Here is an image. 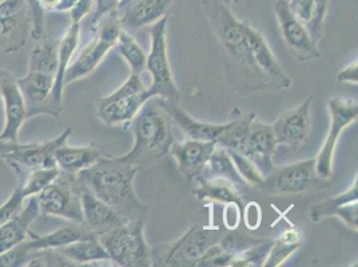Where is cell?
Wrapping results in <instances>:
<instances>
[{
  "label": "cell",
  "mask_w": 358,
  "mask_h": 267,
  "mask_svg": "<svg viewBox=\"0 0 358 267\" xmlns=\"http://www.w3.org/2000/svg\"><path fill=\"white\" fill-rule=\"evenodd\" d=\"M139 167L122 157H101L87 168L75 174L79 190L95 195L114 208L124 222L145 218L148 208L136 196L134 179Z\"/></svg>",
  "instance_id": "obj_1"
},
{
  "label": "cell",
  "mask_w": 358,
  "mask_h": 267,
  "mask_svg": "<svg viewBox=\"0 0 358 267\" xmlns=\"http://www.w3.org/2000/svg\"><path fill=\"white\" fill-rule=\"evenodd\" d=\"M170 117L158 102L142 106L131 120L134 131V147L122 158L136 164L139 170L164 157L174 142Z\"/></svg>",
  "instance_id": "obj_2"
},
{
  "label": "cell",
  "mask_w": 358,
  "mask_h": 267,
  "mask_svg": "<svg viewBox=\"0 0 358 267\" xmlns=\"http://www.w3.org/2000/svg\"><path fill=\"white\" fill-rule=\"evenodd\" d=\"M96 236L117 266H152L151 249L145 239V218L123 223Z\"/></svg>",
  "instance_id": "obj_3"
},
{
  "label": "cell",
  "mask_w": 358,
  "mask_h": 267,
  "mask_svg": "<svg viewBox=\"0 0 358 267\" xmlns=\"http://www.w3.org/2000/svg\"><path fill=\"white\" fill-rule=\"evenodd\" d=\"M224 230L218 227L193 226L170 245L151 249L154 266H195L210 246L220 243Z\"/></svg>",
  "instance_id": "obj_4"
},
{
  "label": "cell",
  "mask_w": 358,
  "mask_h": 267,
  "mask_svg": "<svg viewBox=\"0 0 358 267\" xmlns=\"http://www.w3.org/2000/svg\"><path fill=\"white\" fill-rule=\"evenodd\" d=\"M202 8L227 55L253 74L249 47L245 38V22L233 15L224 0H202Z\"/></svg>",
  "instance_id": "obj_5"
},
{
  "label": "cell",
  "mask_w": 358,
  "mask_h": 267,
  "mask_svg": "<svg viewBox=\"0 0 358 267\" xmlns=\"http://www.w3.org/2000/svg\"><path fill=\"white\" fill-rule=\"evenodd\" d=\"M120 26L122 24L120 17L115 10L101 17V20L95 26L98 35L80 51L78 58L67 67L63 80L64 87L96 70L101 62L105 59L107 52L114 48L122 30Z\"/></svg>",
  "instance_id": "obj_6"
},
{
  "label": "cell",
  "mask_w": 358,
  "mask_h": 267,
  "mask_svg": "<svg viewBox=\"0 0 358 267\" xmlns=\"http://www.w3.org/2000/svg\"><path fill=\"white\" fill-rule=\"evenodd\" d=\"M169 15L161 17L151 27V50L146 58V68L152 78V85L148 89L151 98H162L173 103L179 101V91L174 83L171 68L167 58V29Z\"/></svg>",
  "instance_id": "obj_7"
},
{
  "label": "cell",
  "mask_w": 358,
  "mask_h": 267,
  "mask_svg": "<svg viewBox=\"0 0 358 267\" xmlns=\"http://www.w3.org/2000/svg\"><path fill=\"white\" fill-rule=\"evenodd\" d=\"M36 198L42 215L83 223L80 190L73 174L60 171L59 175L38 194Z\"/></svg>",
  "instance_id": "obj_8"
},
{
  "label": "cell",
  "mask_w": 358,
  "mask_h": 267,
  "mask_svg": "<svg viewBox=\"0 0 358 267\" xmlns=\"http://www.w3.org/2000/svg\"><path fill=\"white\" fill-rule=\"evenodd\" d=\"M329 115H330V129L328 136L317 154L315 173L318 178L329 179L333 174V158L336 146L345 129H348L355 120H357L358 103L355 99L345 98H331L328 102Z\"/></svg>",
  "instance_id": "obj_9"
},
{
  "label": "cell",
  "mask_w": 358,
  "mask_h": 267,
  "mask_svg": "<svg viewBox=\"0 0 358 267\" xmlns=\"http://www.w3.org/2000/svg\"><path fill=\"white\" fill-rule=\"evenodd\" d=\"M71 134L73 129L69 127L59 136L42 143H19V140H0V159L6 161L7 164L13 162L19 164L27 170L58 167L55 164L54 154L59 146L67 143V139Z\"/></svg>",
  "instance_id": "obj_10"
},
{
  "label": "cell",
  "mask_w": 358,
  "mask_h": 267,
  "mask_svg": "<svg viewBox=\"0 0 358 267\" xmlns=\"http://www.w3.org/2000/svg\"><path fill=\"white\" fill-rule=\"evenodd\" d=\"M245 38L249 47V57L253 74L259 78L265 89H284L292 86V79L275 59L264 36L245 23Z\"/></svg>",
  "instance_id": "obj_11"
},
{
  "label": "cell",
  "mask_w": 358,
  "mask_h": 267,
  "mask_svg": "<svg viewBox=\"0 0 358 267\" xmlns=\"http://www.w3.org/2000/svg\"><path fill=\"white\" fill-rule=\"evenodd\" d=\"M322 180L315 173V161L306 159L280 168L274 167L258 187L274 195L301 194L313 189L314 186H321Z\"/></svg>",
  "instance_id": "obj_12"
},
{
  "label": "cell",
  "mask_w": 358,
  "mask_h": 267,
  "mask_svg": "<svg viewBox=\"0 0 358 267\" xmlns=\"http://www.w3.org/2000/svg\"><path fill=\"white\" fill-rule=\"evenodd\" d=\"M273 11L277 16L278 26L285 43L299 62H312L321 58V52L310 36L309 31L289 8L286 0H277Z\"/></svg>",
  "instance_id": "obj_13"
},
{
  "label": "cell",
  "mask_w": 358,
  "mask_h": 267,
  "mask_svg": "<svg viewBox=\"0 0 358 267\" xmlns=\"http://www.w3.org/2000/svg\"><path fill=\"white\" fill-rule=\"evenodd\" d=\"M312 103L313 96L310 95L271 124L277 145L297 151L308 143L312 131Z\"/></svg>",
  "instance_id": "obj_14"
},
{
  "label": "cell",
  "mask_w": 358,
  "mask_h": 267,
  "mask_svg": "<svg viewBox=\"0 0 358 267\" xmlns=\"http://www.w3.org/2000/svg\"><path fill=\"white\" fill-rule=\"evenodd\" d=\"M0 96L4 106V129L0 140H19V131L27 120V106L17 86V78L0 68Z\"/></svg>",
  "instance_id": "obj_15"
},
{
  "label": "cell",
  "mask_w": 358,
  "mask_h": 267,
  "mask_svg": "<svg viewBox=\"0 0 358 267\" xmlns=\"http://www.w3.org/2000/svg\"><path fill=\"white\" fill-rule=\"evenodd\" d=\"M54 82L55 75L41 71H29L23 78H17V86L27 106V118L41 114L59 117L60 111L51 101Z\"/></svg>",
  "instance_id": "obj_16"
},
{
  "label": "cell",
  "mask_w": 358,
  "mask_h": 267,
  "mask_svg": "<svg viewBox=\"0 0 358 267\" xmlns=\"http://www.w3.org/2000/svg\"><path fill=\"white\" fill-rule=\"evenodd\" d=\"M277 146L278 145L271 124L264 123L255 117L250 124L249 135L241 154L249 158L264 175V178H266L274 170L273 155Z\"/></svg>",
  "instance_id": "obj_17"
},
{
  "label": "cell",
  "mask_w": 358,
  "mask_h": 267,
  "mask_svg": "<svg viewBox=\"0 0 358 267\" xmlns=\"http://www.w3.org/2000/svg\"><path fill=\"white\" fill-rule=\"evenodd\" d=\"M214 149V142L186 139L183 142H173L169 152L177 159L182 177L187 180H198L203 175Z\"/></svg>",
  "instance_id": "obj_18"
},
{
  "label": "cell",
  "mask_w": 358,
  "mask_h": 267,
  "mask_svg": "<svg viewBox=\"0 0 358 267\" xmlns=\"http://www.w3.org/2000/svg\"><path fill=\"white\" fill-rule=\"evenodd\" d=\"M358 185L357 178L353 185L337 196L329 198L315 203L310 208V219L312 222H320L327 217H340L352 230L357 231L358 210H357Z\"/></svg>",
  "instance_id": "obj_19"
},
{
  "label": "cell",
  "mask_w": 358,
  "mask_h": 267,
  "mask_svg": "<svg viewBox=\"0 0 358 267\" xmlns=\"http://www.w3.org/2000/svg\"><path fill=\"white\" fill-rule=\"evenodd\" d=\"M174 0H131L118 7L115 11L120 24L133 30L151 26L167 15Z\"/></svg>",
  "instance_id": "obj_20"
},
{
  "label": "cell",
  "mask_w": 358,
  "mask_h": 267,
  "mask_svg": "<svg viewBox=\"0 0 358 267\" xmlns=\"http://www.w3.org/2000/svg\"><path fill=\"white\" fill-rule=\"evenodd\" d=\"M149 99L151 96L148 89L115 99L103 96L98 101V118L107 126L131 123L138 111Z\"/></svg>",
  "instance_id": "obj_21"
},
{
  "label": "cell",
  "mask_w": 358,
  "mask_h": 267,
  "mask_svg": "<svg viewBox=\"0 0 358 267\" xmlns=\"http://www.w3.org/2000/svg\"><path fill=\"white\" fill-rule=\"evenodd\" d=\"M27 203L13 218L0 226V252L29 239L32 223L41 215L36 195L26 199Z\"/></svg>",
  "instance_id": "obj_22"
},
{
  "label": "cell",
  "mask_w": 358,
  "mask_h": 267,
  "mask_svg": "<svg viewBox=\"0 0 358 267\" xmlns=\"http://www.w3.org/2000/svg\"><path fill=\"white\" fill-rule=\"evenodd\" d=\"M157 102L167 113L170 119L176 122V124L180 127V130L187 135L189 139L205 140V142H217L218 138L222 135L226 129V124H211L203 123L199 120L192 118L186 111L179 108L178 106L170 101L158 98Z\"/></svg>",
  "instance_id": "obj_23"
},
{
  "label": "cell",
  "mask_w": 358,
  "mask_h": 267,
  "mask_svg": "<svg viewBox=\"0 0 358 267\" xmlns=\"http://www.w3.org/2000/svg\"><path fill=\"white\" fill-rule=\"evenodd\" d=\"M80 203L83 224L95 234L105 233L126 223L114 208L86 190H80Z\"/></svg>",
  "instance_id": "obj_24"
},
{
  "label": "cell",
  "mask_w": 358,
  "mask_h": 267,
  "mask_svg": "<svg viewBox=\"0 0 358 267\" xmlns=\"http://www.w3.org/2000/svg\"><path fill=\"white\" fill-rule=\"evenodd\" d=\"M79 35H80V23H71L70 29L60 39L57 51H58V64L55 73V82L54 89L51 94V101L55 108L62 113L63 104V89H64V74L67 67L70 66L71 58L74 57L75 51L79 45Z\"/></svg>",
  "instance_id": "obj_25"
},
{
  "label": "cell",
  "mask_w": 358,
  "mask_h": 267,
  "mask_svg": "<svg viewBox=\"0 0 358 267\" xmlns=\"http://www.w3.org/2000/svg\"><path fill=\"white\" fill-rule=\"evenodd\" d=\"M94 234L95 233L90 231L83 223L71 222L45 236H38L31 230L27 243L31 252L43 250V249H59L76 240L86 239Z\"/></svg>",
  "instance_id": "obj_26"
},
{
  "label": "cell",
  "mask_w": 358,
  "mask_h": 267,
  "mask_svg": "<svg viewBox=\"0 0 358 267\" xmlns=\"http://www.w3.org/2000/svg\"><path fill=\"white\" fill-rule=\"evenodd\" d=\"M101 157L102 151L95 143L82 147H73L64 143L59 146L54 154L55 164L60 171L73 175L95 164Z\"/></svg>",
  "instance_id": "obj_27"
},
{
  "label": "cell",
  "mask_w": 358,
  "mask_h": 267,
  "mask_svg": "<svg viewBox=\"0 0 358 267\" xmlns=\"http://www.w3.org/2000/svg\"><path fill=\"white\" fill-rule=\"evenodd\" d=\"M57 250L60 254H63L67 259H70L75 266L89 265L91 262H101V261L111 262L110 255L106 252L105 247L102 246L96 234L86 239L76 240L70 245H66Z\"/></svg>",
  "instance_id": "obj_28"
},
{
  "label": "cell",
  "mask_w": 358,
  "mask_h": 267,
  "mask_svg": "<svg viewBox=\"0 0 358 267\" xmlns=\"http://www.w3.org/2000/svg\"><path fill=\"white\" fill-rule=\"evenodd\" d=\"M198 182L199 186L194 194L199 201H214L243 208L242 196L234 183L221 178H199Z\"/></svg>",
  "instance_id": "obj_29"
},
{
  "label": "cell",
  "mask_w": 358,
  "mask_h": 267,
  "mask_svg": "<svg viewBox=\"0 0 358 267\" xmlns=\"http://www.w3.org/2000/svg\"><path fill=\"white\" fill-rule=\"evenodd\" d=\"M201 178H221L226 179L236 186H246L245 182L239 177L238 171L234 166V162L227 150L215 146L210 157L205 173Z\"/></svg>",
  "instance_id": "obj_30"
},
{
  "label": "cell",
  "mask_w": 358,
  "mask_h": 267,
  "mask_svg": "<svg viewBox=\"0 0 358 267\" xmlns=\"http://www.w3.org/2000/svg\"><path fill=\"white\" fill-rule=\"evenodd\" d=\"M254 118H255V114L253 113L238 114L237 118L233 119L226 124V129L222 135L218 138V140L215 142V146L227 150H236L241 152L246 143L250 124Z\"/></svg>",
  "instance_id": "obj_31"
},
{
  "label": "cell",
  "mask_w": 358,
  "mask_h": 267,
  "mask_svg": "<svg viewBox=\"0 0 358 267\" xmlns=\"http://www.w3.org/2000/svg\"><path fill=\"white\" fill-rule=\"evenodd\" d=\"M57 47L58 45L48 41L47 38L38 41V45L31 50L29 71H41V73L55 75L57 64H58Z\"/></svg>",
  "instance_id": "obj_32"
},
{
  "label": "cell",
  "mask_w": 358,
  "mask_h": 267,
  "mask_svg": "<svg viewBox=\"0 0 358 267\" xmlns=\"http://www.w3.org/2000/svg\"><path fill=\"white\" fill-rule=\"evenodd\" d=\"M114 48L118 51L120 57L127 62L129 67L131 68V74L141 75L143 73V70L146 68L148 55L129 32L120 30Z\"/></svg>",
  "instance_id": "obj_33"
},
{
  "label": "cell",
  "mask_w": 358,
  "mask_h": 267,
  "mask_svg": "<svg viewBox=\"0 0 358 267\" xmlns=\"http://www.w3.org/2000/svg\"><path fill=\"white\" fill-rule=\"evenodd\" d=\"M301 247L299 234L296 230H287L277 240H273L264 266H281L285 261Z\"/></svg>",
  "instance_id": "obj_34"
},
{
  "label": "cell",
  "mask_w": 358,
  "mask_h": 267,
  "mask_svg": "<svg viewBox=\"0 0 358 267\" xmlns=\"http://www.w3.org/2000/svg\"><path fill=\"white\" fill-rule=\"evenodd\" d=\"M227 151H229V154L234 162V166L238 171L239 177L245 182V185L252 186V187H258L265 178L259 173V170L255 167V164L249 158H246L245 155H242L236 150H227Z\"/></svg>",
  "instance_id": "obj_35"
},
{
  "label": "cell",
  "mask_w": 358,
  "mask_h": 267,
  "mask_svg": "<svg viewBox=\"0 0 358 267\" xmlns=\"http://www.w3.org/2000/svg\"><path fill=\"white\" fill-rule=\"evenodd\" d=\"M262 240L264 239L261 238L248 237L243 233L230 230V231H224V236L220 240V245L234 258L236 255L249 250L250 247L261 243Z\"/></svg>",
  "instance_id": "obj_36"
},
{
  "label": "cell",
  "mask_w": 358,
  "mask_h": 267,
  "mask_svg": "<svg viewBox=\"0 0 358 267\" xmlns=\"http://www.w3.org/2000/svg\"><path fill=\"white\" fill-rule=\"evenodd\" d=\"M273 240L264 239L261 243L250 247L249 250L236 255L231 259L230 266L233 267H249V266H264V262L266 259L268 249L271 246Z\"/></svg>",
  "instance_id": "obj_37"
},
{
  "label": "cell",
  "mask_w": 358,
  "mask_h": 267,
  "mask_svg": "<svg viewBox=\"0 0 358 267\" xmlns=\"http://www.w3.org/2000/svg\"><path fill=\"white\" fill-rule=\"evenodd\" d=\"M70 267L74 264L67 259L57 249L32 250L27 262V267Z\"/></svg>",
  "instance_id": "obj_38"
},
{
  "label": "cell",
  "mask_w": 358,
  "mask_h": 267,
  "mask_svg": "<svg viewBox=\"0 0 358 267\" xmlns=\"http://www.w3.org/2000/svg\"><path fill=\"white\" fill-rule=\"evenodd\" d=\"M30 254L31 249L26 239L8 250L0 252V267H27Z\"/></svg>",
  "instance_id": "obj_39"
},
{
  "label": "cell",
  "mask_w": 358,
  "mask_h": 267,
  "mask_svg": "<svg viewBox=\"0 0 358 267\" xmlns=\"http://www.w3.org/2000/svg\"><path fill=\"white\" fill-rule=\"evenodd\" d=\"M233 255L224 250L220 243L210 246L206 252L199 258L195 266L224 267L230 266Z\"/></svg>",
  "instance_id": "obj_40"
},
{
  "label": "cell",
  "mask_w": 358,
  "mask_h": 267,
  "mask_svg": "<svg viewBox=\"0 0 358 267\" xmlns=\"http://www.w3.org/2000/svg\"><path fill=\"white\" fill-rule=\"evenodd\" d=\"M24 1L27 6V10H29V15H30L31 36L36 42L42 41L43 38H45V14L39 7L38 0H24Z\"/></svg>",
  "instance_id": "obj_41"
},
{
  "label": "cell",
  "mask_w": 358,
  "mask_h": 267,
  "mask_svg": "<svg viewBox=\"0 0 358 267\" xmlns=\"http://www.w3.org/2000/svg\"><path fill=\"white\" fill-rule=\"evenodd\" d=\"M24 195L22 192V187L19 183H16L15 189L13 194L10 195V198L7 199V202L4 205L0 206V226L3 223L7 222L10 218H13L16 212H19L22 208L24 206Z\"/></svg>",
  "instance_id": "obj_42"
},
{
  "label": "cell",
  "mask_w": 358,
  "mask_h": 267,
  "mask_svg": "<svg viewBox=\"0 0 358 267\" xmlns=\"http://www.w3.org/2000/svg\"><path fill=\"white\" fill-rule=\"evenodd\" d=\"M329 0H315V7H314V14L312 20L309 22V24L306 26V29L309 31L310 36L313 38L314 42L317 43L321 38L322 34V27H324V22L328 14Z\"/></svg>",
  "instance_id": "obj_43"
},
{
  "label": "cell",
  "mask_w": 358,
  "mask_h": 267,
  "mask_svg": "<svg viewBox=\"0 0 358 267\" xmlns=\"http://www.w3.org/2000/svg\"><path fill=\"white\" fill-rule=\"evenodd\" d=\"M287 3L293 15L306 27L313 17L315 0H290Z\"/></svg>",
  "instance_id": "obj_44"
},
{
  "label": "cell",
  "mask_w": 358,
  "mask_h": 267,
  "mask_svg": "<svg viewBox=\"0 0 358 267\" xmlns=\"http://www.w3.org/2000/svg\"><path fill=\"white\" fill-rule=\"evenodd\" d=\"M122 1L123 0H96L95 11L92 13V19H91V29L95 30V26L101 20V17L108 14L110 11L117 10V7Z\"/></svg>",
  "instance_id": "obj_45"
},
{
  "label": "cell",
  "mask_w": 358,
  "mask_h": 267,
  "mask_svg": "<svg viewBox=\"0 0 358 267\" xmlns=\"http://www.w3.org/2000/svg\"><path fill=\"white\" fill-rule=\"evenodd\" d=\"M92 7H94V0H79L69 11L71 23H82V20L91 14Z\"/></svg>",
  "instance_id": "obj_46"
},
{
  "label": "cell",
  "mask_w": 358,
  "mask_h": 267,
  "mask_svg": "<svg viewBox=\"0 0 358 267\" xmlns=\"http://www.w3.org/2000/svg\"><path fill=\"white\" fill-rule=\"evenodd\" d=\"M337 80L340 83H352V85H357L358 83V63L357 60L352 62L349 66H346L343 68L338 75H337Z\"/></svg>",
  "instance_id": "obj_47"
},
{
  "label": "cell",
  "mask_w": 358,
  "mask_h": 267,
  "mask_svg": "<svg viewBox=\"0 0 358 267\" xmlns=\"http://www.w3.org/2000/svg\"><path fill=\"white\" fill-rule=\"evenodd\" d=\"M38 3H39V7L42 8V11L47 14V13L55 11L59 0H38Z\"/></svg>",
  "instance_id": "obj_48"
},
{
  "label": "cell",
  "mask_w": 358,
  "mask_h": 267,
  "mask_svg": "<svg viewBox=\"0 0 358 267\" xmlns=\"http://www.w3.org/2000/svg\"><path fill=\"white\" fill-rule=\"evenodd\" d=\"M79 0H59L55 11L57 13H67L70 11Z\"/></svg>",
  "instance_id": "obj_49"
},
{
  "label": "cell",
  "mask_w": 358,
  "mask_h": 267,
  "mask_svg": "<svg viewBox=\"0 0 358 267\" xmlns=\"http://www.w3.org/2000/svg\"><path fill=\"white\" fill-rule=\"evenodd\" d=\"M129 1H131V0H123V1H122V3H120V6H118V7H120V6H123V4H126V3H129ZM118 7H117V8H118Z\"/></svg>",
  "instance_id": "obj_50"
},
{
  "label": "cell",
  "mask_w": 358,
  "mask_h": 267,
  "mask_svg": "<svg viewBox=\"0 0 358 267\" xmlns=\"http://www.w3.org/2000/svg\"><path fill=\"white\" fill-rule=\"evenodd\" d=\"M227 4H230V3H237L238 0H224Z\"/></svg>",
  "instance_id": "obj_51"
},
{
  "label": "cell",
  "mask_w": 358,
  "mask_h": 267,
  "mask_svg": "<svg viewBox=\"0 0 358 267\" xmlns=\"http://www.w3.org/2000/svg\"><path fill=\"white\" fill-rule=\"evenodd\" d=\"M1 1H3V0H0V3H1Z\"/></svg>",
  "instance_id": "obj_52"
}]
</instances>
